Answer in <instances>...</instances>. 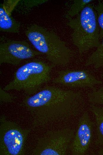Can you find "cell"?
<instances>
[{"label":"cell","instance_id":"obj_18","mask_svg":"<svg viewBox=\"0 0 103 155\" xmlns=\"http://www.w3.org/2000/svg\"><path fill=\"white\" fill-rule=\"evenodd\" d=\"M101 76L102 78H103V73L102 74Z\"/></svg>","mask_w":103,"mask_h":155},{"label":"cell","instance_id":"obj_15","mask_svg":"<svg viewBox=\"0 0 103 155\" xmlns=\"http://www.w3.org/2000/svg\"><path fill=\"white\" fill-rule=\"evenodd\" d=\"M94 7L96 14L101 40L103 38V0L99 1L96 5H94Z\"/></svg>","mask_w":103,"mask_h":155},{"label":"cell","instance_id":"obj_12","mask_svg":"<svg viewBox=\"0 0 103 155\" xmlns=\"http://www.w3.org/2000/svg\"><path fill=\"white\" fill-rule=\"evenodd\" d=\"M99 46L86 61V66H92L98 69L103 67V38Z\"/></svg>","mask_w":103,"mask_h":155},{"label":"cell","instance_id":"obj_9","mask_svg":"<svg viewBox=\"0 0 103 155\" xmlns=\"http://www.w3.org/2000/svg\"><path fill=\"white\" fill-rule=\"evenodd\" d=\"M93 125L88 112H84L79 120L76 132L70 146L72 154H85L92 140Z\"/></svg>","mask_w":103,"mask_h":155},{"label":"cell","instance_id":"obj_8","mask_svg":"<svg viewBox=\"0 0 103 155\" xmlns=\"http://www.w3.org/2000/svg\"><path fill=\"white\" fill-rule=\"evenodd\" d=\"M52 82L54 83L72 88H90L103 82L97 79L90 72L81 69H66L59 71Z\"/></svg>","mask_w":103,"mask_h":155},{"label":"cell","instance_id":"obj_1","mask_svg":"<svg viewBox=\"0 0 103 155\" xmlns=\"http://www.w3.org/2000/svg\"><path fill=\"white\" fill-rule=\"evenodd\" d=\"M22 105L31 114L34 125L43 126L78 115L85 106L82 93L53 86L28 95Z\"/></svg>","mask_w":103,"mask_h":155},{"label":"cell","instance_id":"obj_6","mask_svg":"<svg viewBox=\"0 0 103 155\" xmlns=\"http://www.w3.org/2000/svg\"><path fill=\"white\" fill-rule=\"evenodd\" d=\"M74 133V130L70 128L49 131L38 139L31 154L66 155Z\"/></svg>","mask_w":103,"mask_h":155},{"label":"cell","instance_id":"obj_16","mask_svg":"<svg viewBox=\"0 0 103 155\" xmlns=\"http://www.w3.org/2000/svg\"><path fill=\"white\" fill-rule=\"evenodd\" d=\"M0 97H4V98L1 99V100L4 99L3 100L5 101L6 99V101L8 102L12 101V99L14 98V97L9 94L6 93L5 91L3 89L0 90Z\"/></svg>","mask_w":103,"mask_h":155},{"label":"cell","instance_id":"obj_10","mask_svg":"<svg viewBox=\"0 0 103 155\" xmlns=\"http://www.w3.org/2000/svg\"><path fill=\"white\" fill-rule=\"evenodd\" d=\"M19 0L4 1L0 4V31L17 33L19 32L20 24L11 16V13Z\"/></svg>","mask_w":103,"mask_h":155},{"label":"cell","instance_id":"obj_13","mask_svg":"<svg viewBox=\"0 0 103 155\" xmlns=\"http://www.w3.org/2000/svg\"><path fill=\"white\" fill-rule=\"evenodd\" d=\"M92 0H74L70 4L67 12L66 17L71 18L79 14L88 4L92 1Z\"/></svg>","mask_w":103,"mask_h":155},{"label":"cell","instance_id":"obj_7","mask_svg":"<svg viewBox=\"0 0 103 155\" xmlns=\"http://www.w3.org/2000/svg\"><path fill=\"white\" fill-rule=\"evenodd\" d=\"M41 54L32 49L27 42L7 41L0 44V64H19L23 60Z\"/></svg>","mask_w":103,"mask_h":155},{"label":"cell","instance_id":"obj_3","mask_svg":"<svg viewBox=\"0 0 103 155\" xmlns=\"http://www.w3.org/2000/svg\"><path fill=\"white\" fill-rule=\"evenodd\" d=\"M25 33L34 47L52 64L65 66L69 63L71 51L54 33L34 24L28 27Z\"/></svg>","mask_w":103,"mask_h":155},{"label":"cell","instance_id":"obj_4","mask_svg":"<svg viewBox=\"0 0 103 155\" xmlns=\"http://www.w3.org/2000/svg\"><path fill=\"white\" fill-rule=\"evenodd\" d=\"M54 66L39 61L27 63L16 71L12 80L3 89L22 91L28 95L33 94L51 80V72Z\"/></svg>","mask_w":103,"mask_h":155},{"label":"cell","instance_id":"obj_17","mask_svg":"<svg viewBox=\"0 0 103 155\" xmlns=\"http://www.w3.org/2000/svg\"><path fill=\"white\" fill-rule=\"evenodd\" d=\"M97 154L99 155H103V150H100L97 152Z\"/></svg>","mask_w":103,"mask_h":155},{"label":"cell","instance_id":"obj_14","mask_svg":"<svg viewBox=\"0 0 103 155\" xmlns=\"http://www.w3.org/2000/svg\"><path fill=\"white\" fill-rule=\"evenodd\" d=\"M88 100L92 104L103 105V87L94 88L88 94Z\"/></svg>","mask_w":103,"mask_h":155},{"label":"cell","instance_id":"obj_11","mask_svg":"<svg viewBox=\"0 0 103 155\" xmlns=\"http://www.w3.org/2000/svg\"><path fill=\"white\" fill-rule=\"evenodd\" d=\"M89 109L95 119L97 135L96 143L103 145V107L91 104Z\"/></svg>","mask_w":103,"mask_h":155},{"label":"cell","instance_id":"obj_5","mask_svg":"<svg viewBox=\"0 0 103 155\" xmlns=\"http://www.w3.org/2000/svg\"><path fill=\"white\" fill-rule=\"evenodd\" d=\"M29 129L3 117L0 119V155H22L25 154Z\"/></svg>","mask_w":103,"mask_h":155},{"label":"cell","instance_id":"obj_2","mask_svg":"<svg viewBox=\"0 0 103 155\" xmlns=\"http://www.w3.org/2000/svg\"><path fill=\"white\" fill-rule=\"evenodd\" d=\"M67 24L72 30V41L80 54L99 45V29L93 4H87L75 17L69 19Z\"/></svg>","mask_w":103,"mask_h":155}]
</instances>
